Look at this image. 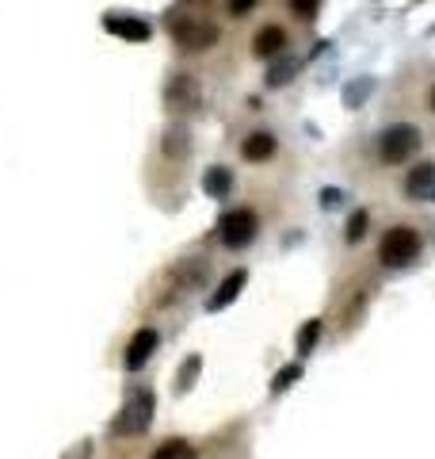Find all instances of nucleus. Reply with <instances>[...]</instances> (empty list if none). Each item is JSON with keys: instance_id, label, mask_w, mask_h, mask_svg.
Wrapping results in <instances>:
<instances>
[{"instance_id": "1", "label": "nucleus", "mask_w": 435, "mask_h": 459, "mask_svg": "<svg viewBox=\"0 0 435 459\" xmlns=\"http://www.w3.org/2000/svg\"><path fill=\"white\" fill-rule=\"evenodd\" d=\"M153 410H157L153 391L149 387H138L130 399H126L119 417L111 421V432H115V437H142V432L153 425Z\"/></svg>"}, {"instance_id": "2", "label": "nucleus", "mask_w": 435, "mask_h": 459, "mask_svg": "<svg viewBox=\"0 0 435 459\" xmlns=\"http://www.w3.org/2000/svg\"><path fill=\"white\" fill-rule=\"evenodd\" d=\"M169 31L176 46L187 50V54H199V50H210L218 43V23H210L207 16H172Z\"/></svg>"}, {"instance_id": "3", "label": "nucleus", "mask_w": 435, "mask_h": 459, "mask_svg": "<svg viewBox=\"0 0 435 459\" xmlns=\"http://www.w3.org/2000/svg\"><path fill=\"white\" fill-rule=\"evenodd\" d=\"M256 234H260V214L252 207H233L218 219V241L225 249H245L256 241Z\"/></svg>"}, {"instance_id": "4", "label": "nucleus", "mask_w": 435, "mask_h": 459, "mask_svg": "<svg viewBox=\"0 0 435 459\" xmlns=\"http://www.w3.org/2000/svg\"><path fill=\"white\" fill-rule=\"evenodd\" d=\"M420 142H424L420 126H413V123H393V126L382 131L378 153H382V161H386V165H405L420 149Z\"/></svg>"}, {"instance_id": "5", "label": "nucleus", "mask_w": 435, "mask_h": 459, "mask_svg": "<svg viewBox=\"0 0 435 459\" xmlns=\"http://www.w3.org/2000/svg\"><path fill=\"white\" fill-rule=\"evenodd\" d=\"M420 249H424V241H420L413 226H393V230H386V238H382V264L408 268L420 257Z\"/></svg>"}, {"instance_id": "6", "label": "nucleus", "mask_w": 435, "mask_h": 459, "mask_svg": "<svg viewBox=\"0 0 435 459\" xmlns=\"http://www.w3.org/2000/svg\"><path fill=\"white\" fill-rule=\"evenodd\" d=\"M157 349H161V334L153 326H142L130 341H126L123 367H126V372H142V367L153 360V352H157Z\"/></svg>"}, {"instance_id": "7", "label": "nucleus", "mask_w": 435, "mask_h": 459, "mask_svg": "<svg viewBox=\"0 0 435 459\" xmlns=\"http://www.w3.org/2000/svg\"><path fill=\"white\" fill-rule=\"evenodd\" d=\"M405 191L416 203H435V161H420L405 176Z\"/></svg>"}, {"instance_id": "8", "label": "nucleus", "mask_w": 435, "mask_h": 459, "mask_svg": "<svg viewBox=\"0 0 435 459\" xmlns=\"http://www.w3.org/2000/svg\"><path fill=\"white\" fill-rule=\"evenodd\" d=\"M104 31L126 38V43H146V38L153 35V28L142 16H126V12H111V16H104Z\"/></svg>"}, {"instance_id": "9", "label": "nucleus", "mask_w": 435, "mask_h": 459, "mask_svg": "<svg viewBox=\"0 0 435 459\" xmlns=\"http://www.w3.org/2000/svg\"><path fill=\"white\" fill-rule=\"evenodd\" d=\"M164 100H169L172 108H180V111L199 108V81L191 73H176L169 81V88H164Z\"/></svg>"}, {"instance_id": "10", "label": "nucleus", "mask_w": 435, "mask_h": 459, "mask_svg": "<svg viewBox=\"0 0 435 459\" xmlns=\"http://www.w3.org/2000/svg\"><path fill=\"white\" fill-rule=\"evenodd\" d=\"M245 284H249V272H245V268H237V272H229V276L222 279V284H218L214 295L207 299V310H210V314L225 310V306L233 302V299L241 295V291H245Z\"/></svg>"}, {"instance_id": "11", "label": "nucleus", "mask_w": 435, "mask_h": 459, "mask_svg": "<svg viewBox=\"0 0 435 459\" xmlns=\"http://www.w3.org/2000/svg\"><path fill=\"white\" fill-rule=\"evenodd\" d=\"M287 46H290V38H287L283 28H275V23L260 28V31H256V38H252V54L256 58H279Z\"/></svg>"}, {"instance_id": "12", "label": "nucleus", "mask_w": 435, "mask_h": 459, "mask_svg": "<svg viewBox=\"0 0 435 459\" xmlns=\"http://www.w3.org/2000/svg\"><path fill=\"white\" fill-rule=\"evenodd\" d=\"M275 146H279V142H275V134H272V131H252L245 142H241V157L252 161V165H260V161L272 157Z\"/></svg>"}, {"instance_id": "13", "label": "nucleus", "mask_w": 435, "mask_h": 459, "mask_svg": "<svg viewBox=\"0 0 435 459\" xmlns=\"http://www.w3.org/2000/svg\"><path fill=\"white\" fill-rule=\"evenodd\" d=\"M207 276H210V264L207 261H184L180 268L172 272V279H176V291H195V287H202L207 284Z\"/></svg>"}, {"instance_id": "14", "label": "nucleus", "mask_w": 435, "mask_h": 459, "mask_svg": "<svg viewBox=\"0 0 435 459\" xmlns=\"http://www.w3.org/2000/svg\"><path fill=\"white\" fill-rule=\"evenodd\" d=\"M202 191H207L210 199H229V191H233V173H229L225 165H210V169L202 173Z\"/></svg>"}, {"instance_id": "15", "label": "nucleus", "mask_w": 435, "mask_h": 459, "mask_svg": "<svg viewBox=\"0 0 435 459\" xmlns=\"http://www.w3.org/2000/svg\"><path fill=\"white\" fill-rule=\"evenodd\" d=\"M149 459H199V452L191 448V444H187L184 437H172V440L157 444V448H153V455H149Z\"/></svg>"}, {"instance_id": "16", "label": "nucleus", "mask_w": 435, "mask_h": 459, "mask_svg": "<svg viewBox=\"0 0 435 459\" xmlns=\"http://www.w3.org/2000/svg\"><path fill=\"white\" fill-rule=\"evenodd\" d=\"M164 157H187V149H191V138H187V126H172L169 134H164Z\"/></svg>"}, {"instance_id": "17", "label": "nucleus", "mask_w": 435, "mask_h": 459, "mask_svg": "<svg viewBox=\"0 0 435 459\" xmlns=\"http://www.w3.org/2000/svg\"><path fill=\"white\" fill-rule=\"evenodd\" d=\"M199 372H202V356H187V360L180 364V372H176V391L187 394L191 387H195Z\"/></svg>"}, {"instance_id": "18", "label": "nucleus", "mask_w": 435, "mask_h": 459, "mask_svg": "<svg viewBox=\"0 0 435 459\" xmlns=\"http://www.w3.org/2000/svg\"><path fill=\"white\" fill-rule=\"evenodd\" d=\"M294 73H298V61H294V58H279L275 66L267 69V88H283Z\"/></svg>"}, {"instance_id": "19", "label": "nucleus", "mask_w": 435, "mask_h": 459, "mask_svg": "<svg viewBox=\"0 0 435 459\" xmlns=\"http://www.w3.org/2000/svg\"><path fill=\"white\" fill-rule=\"evenodd\" d=\"M317 337H321V322H305L302 326V334H298V356H310L313 352V344H317Z\"/></svg>"}, {"instance_id": "20", "label": "nucleus", "mask_w": 435, "mask_h": 459, "mask_svg": "<svg viewBox=\"0 0 435 459\" xmlns=\"http://www.w3.org/2000/svg\"><path fill=\"white\" fill-rule=\"evenodd\" d=\"M298 379H302V364H287V367H283V372H279V375H275V382H272V391H275V394H283V391H287V387H294V382H298Z\"/></svg>"}, {"instance_id": "21", "label": "nucleus", "mask_w": 435, "mask_h": 459, "mask_svg": "<svg viewBox=\"0 0 435 459\" xmlns=\"http://www.w3.org/2000/svg\"><path fill=\"white\" fill-rule=\"evenodd\" d=\"M290 8H294V16H302V20H317L321 0H290Z\"/></svg>"}, {"instance_id": "22", "label": "nucleus", "mask_w": 435, "mask_h": 459, "mask_svg": "<svg viewBox=\"0 0 435 459\" xmlns=\"http://www.w3.org/2000/svg\"><path fill=\"white\" fill-rule=\"evenodd\" d=\"M367 234V214H352V222H348V241H360Z\"/></svg>"}, {"instance_id": "23", "label": "nucleus", "mask_w": 435, "mask_h": 459, "mask_svg": "<svg viewBox=\"0 0 435 459\" xmlns=\"http://www.w3.org/2000/svg\"><path fill=\"white\" fill-rule=\"evenodd\" d=\"M370 88H375L370 81H363V85H348V93H344V100H348V108H355V100H363V96L370 93Z\"/></svg>"}, {"instance_id": "24", "label": "nucleus", "mask_w": 435, "mask_h": 459, "mask_svg": "<svg viewBox=\"0 0 435 459\" xmlns=\"http://www.w3.org/2000/svg\"><path fill=\"white\" fill-rule=\"evenodd\" d=\"M252 4H256V0H229V12H233V16H245Z\"/></svg>"}, {"instance_id": "25", "label": "nucleus", "mask_w": 435, "mask_h": 459, "mask_svg": "<svg viewBox=\"0 0 435 459\" xmlns=\"http://www.w3.org/2000/svg\"><path fill=\"white\" fill-rule=\"evenodd\" d=\"M431 111H435V88H431Z\"/></svg>"}]
</instances>
